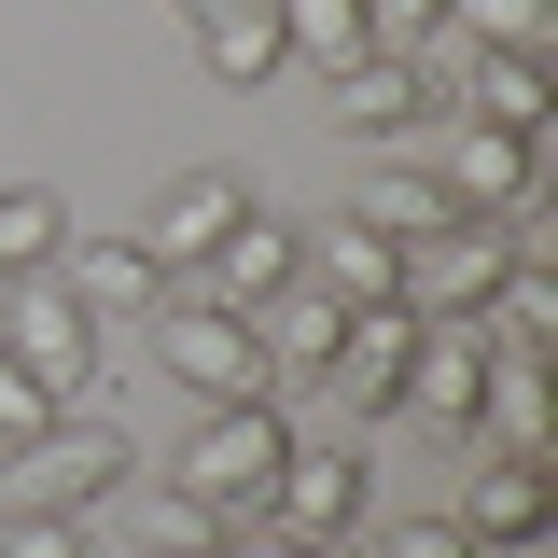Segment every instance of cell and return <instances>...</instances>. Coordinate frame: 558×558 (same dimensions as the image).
<instances>
[{
	"label": "cell",
	"mask_w": 558,
	"mask_h": 558,
	"mask_svg": "<svg viewBox=\"0 0 558 558\" xmlns=\"http://www.w3.org/2000/svg\"><path fill=\"white\" fill-rule=\"evenodd\" d=\"M154 363H168L196 405H252V391H279L252 307H209V293H168V307H154Z\"/></svg>",
	"instance_id": "2"
},
{
	"label": "cell",
	"mask_w": 558,
	"mask_h": 558,
	"mask_svg": "<svg viewBox=\"0 0 558 558\" xmlns=\"http://www.w3.org/2000/svg\"><path fill=\"white\" fill-rule=\"evenodd\" d=\"M0 558H84V517H43V502H0Z\"/></svg>",
	"instance_id": "23"
},
{
	"label": "cell",
	"mask_w": 558,
	"mask_h": 558,
	"mask_svg": "<svg viewBox=\"0 0 558 558\" xmlns=\"http://www.w3.org/2000/svg\"><path fill=\"white\" fill-rule=\"evenodd\" d=\"M154 545H168V558H209V545H223V517H209V502H182V488L154 475Z\"/></svg>",
	"instance_id": "24"
},
{
	"label": "cell",
	"mask_w": 558,
	"mask_h": 558,
	"mask_svg": "<svg viewBox=\"0 0 558 558\" xmlns=\"http://www.w3.org/2000/svg\"><path fill=\"white\" fill-rule=\"evenodd\" d=\"M57 279H70V307H84L98 336H126V322H154V307H168V266H154L140 238H84V223H70Z\"/></svg>",
	"instance_id": "11"
},
{
	"label": "cell",
	"mask_w": 558,
	"mask_h": 558,
	"mask_svg": "<svg viewBox=\"0 0 558 558\" xmlns=\"http://www.w3.org/2000/svg\"><path fill=\"white\" fill-rule=\"evenodd\" d=\"M0 349H14V363H28V377H43L57 405H98V363H112V336H98V322L70 307V279H57V266L0 293Z\"/></svg>",
	"instance_id": "3"
},
{
	"label": "cell",
	"mask_w": 558,
	"mask_h": 558,
	"mask_svg": "<svg viewBox=\"0 0 558 558\" xmlns=\"http://www.w3.org/2000/svg\"><path fill=\"white\" fill-rule=\"evenodd\" d=\"M238 209H252V182H238V168H182V182H168V196H154V209L126 223V238L154 252V266H168V293H182V279L209 266V238H223Z\"/></svg>",
	"instance_id": "10"
},
{
	"label": "cell",
	"mask_w": 558,
	"mask_h": 558,
	"mask_svg": "<svg viewBox=\"0 0 558 558\" xmlns=\"http://www.w3.org/2000/svg\"><path fill=\"white\" fill-rule=\"evenodd\" d=\"M279 43H293L307 70H349L377 28H363V0H279Z\"/></svg>",
	"instance_id": "20"
},
{
	"label": "cell",
	"mask_w": 558,
	"mask_h": 558,
	"mask_svg": "<svg viewBox=\"0 0 558 558\" xmlns=\"http://www.w3.org/2000/svg\"><path fill=\"white\" fill-rule=\"evenodd\" d=\"M57 391H43V377H28V363H14V349H0V461H14V447H43V433H57Z\"/></svg>",
	"instance_id": "22"
},
{
	"label": "cell",
	"mask_w": 558,
	"mask_h": 558,
	"mask_svg": "<svg viewBox=\"0 0 558 558\" xmlns=\"http://www.w3.org/2000/svg\"><path fill=\"white\" fill-rule=\"evenodd\" d=\"M126 488V433H98V418L70 405L43 447H14V502H43V517H98Z\"/></svg>",
	"instance_id": "8"
},
{
	"label": "cell",
	"mask_w": 558,
	"mask_h": 558,
	"mask_svg": "<svg viewBox=\"0 0 558 558\" xmlns=\"http://www.w3.org/2000/svg\"><path fill=\"white\" fill-rule=\"evenodd\" d=\"M363 488H377V461H363L349 433H293L279 475H266V517L307 531V545H336V531H363Z\"/></svg>",
	"instance_id": "5"
},
{
	"label": "cell",
	"mask_w": 558,
	"mask_h": 558,
	"mask_svg": "<svg viewBox=\"0 0 558 558\" xmlns=\"http://www.w3.org/2000/svg\"><path fill=\"white\" fill-rule=\"evenodd\" d=\"M363 28H377V43H391V57H418V43H433V28H447V0H363Z\"/></svg>",
	"instance_id": "26"
},
{
	"label": "cell",
	"mask_w": 558,
	"mask_h": 558,
	"mask_svg": "<svg viewBox=\"0 0 558 558\" xmlns=\"http://www.w3.org/2000/svg\"><path fill=\"white\" fill-rule=\"evenodd\" d=\"M307 558H377V545H363V531H336V545H307Z\"/></svg>",
	"instance_id": "28"
},
{
	"label": "cell",
	"mask_w": 558,
	"mask_h": 558,
	"mask_svg": "<svg viewBox=\"0 0 558 558\" xmlns=\"http://www.w3.org/2000/svg\"><path fill=\"white\" fill-rule=\"evenodd\" d=\"M70 252V209L43 196V182H0V293H14V279H43Z\"/></svg>",
	"instance_id": "18"
},
{
	"label": "cell",
	"mask_w": 558,
	"mask_h": 558,
	"mask_svg": "<svg viewBox=\"0 0 558 558\" xmlns=\"http://www.w3.org/2000/svg\"><path fill=\"white\" fill-rule=\"evenodd\" d=\"M502 266H517L502 223H461V209H447L433 238H405V279H391V293H405L418 322H475L488 293H502Z\"/></svg>",
	"instance_id": "6"
},
{
	"label": "cell",
	"mask_w": 558,
	"mask_h": 558,
	"mask_svg": "<svg viewBox=\"0 0 558 558\" xmlns=\"http://www.w3.org/2000/svg\"><path fill=\"white\" fill-rule=\"evenodd\" d=\"M336 84V126L349 140H405L418 112H433V84H418V57H391V43H363L349 70H322Z\"/></svg>",
	"instance_id": "16"
},
{
	"label": "cell",
	"mask_w": 558,
	"mask_h": 558,
	"mask_svg": "<svg viewBox=\"0 0 558 558\" xmlns=\"http://www.w3.org/2000/svg\"><path fill=\"white\" fill-rule=\"evenodd\" d=\"M461 531H475L488 558H517V545H545V517H558V488H545V447H475V475H461V502H447Z\"/></svg>",
	"instance_id": "9"
},
{
	"label": "cell",
	"mask_w": 558,
	"mask_h": 558,
	"mask_svg": "<svg viewBox=\"0 0 558 558\" xmlns=\"http://www.w3.org/2000/svg\"><path fill=\"white\" fill-rule=\"evenodd\" d=\"M475 447H545V349L488 336V391H475Z\"/></svg>",
	"instance_id": "17"
},
{
	"label": "cell",
	"mask_w": 558,
	"mask_h": 558,
	"mask_svg": "<svg viewBox=\"0 0 558 558\" xmlns=\"http://www.w3.org/2000/svg\"><path fill=\"white\" fill-rule=\"evenodd\" d=\"M279 447H293V418H279V391H252V405H196V433L168 447V488L182 502H209V517H252L279 475Z\"/></svg>",
	"instance_id": "1"
},
{
	"label": "cell",
	"mask_w": 558,
	"mask_h": 558,
	"mask_svg": "<svg viewBox=\"0 0 558 558\" xmlns=\"http://www.w3.org/2000/svg\"><path fill=\"white\" fill-rule=\"evenodd\" d=\"M418 182L461 209V223H502L517 196H545V140H502V126H461V112H433V168H418Z\"/></svg>",
	"instance_id": "4"
},
{
	"label": "cell",
	"mask_w": 558,
	"mask_h": 558,
	"mask_svg": "<svg viewBox=\"0 0 558 558\" xmlns=\"http://www.w3.org/2000/svg\"><path fill=\"white\" fill-rule=\"evenodd\" d=\"M349 223H377V238L405 252V238H433V223H447V196H433L418 168H391V182H363V196H349Z\"/></svg>",
	"instance_id": "21"
},
{
	"label": "cell",
	"mask_w": 558,
	"mask_h": 558,
	"mask_svg": "<svg viewBox=\"0 0 558 558\" xmlns=\"http://www.w3.org/2000/svg\"><path fill=\"white\" fill-rule=\"evenodd\" d=\"M182 14V43H196L209 84H279L293 70V43H279V0H168Z\"/></svg>",
	"instance_id": "13"
},
{
	"label": "cell",
	"mask_w": 558,
	"mask_h": 558,
	"mask_svg": "<svg viewBox=\"0 0 558 558\" xmlns=\"http://www.w3.org/2000/svg\"><path fill=\"white\" fill-rule=\"evenodd\" d=\"M182 293H209V307H266V293H293V223H266V209H238V223L209 238V266L182 279Z\"/></svg>",
	"instance_id": "15"
},
{
	"label": "cell",
	"mask_w": 558,
	"mask_h": 558,
	"mask_svg": "<svg viewBox=\"0 0 558 558\" xmlns=\"http://www.w3.org/2000/svg\"><path fill=\"white\" fill-rule=\"evenodd\" d=\"M209 558H307V531H279L266 502H252V517H223V545H209Z\"/></svg>",
	"instance_id": "27"
},
{
	"label": "cell",
	"mask_w": 558,
	"mask_h": 558,
	"mask_svg": "<svg viewBox=\"0 0 558 558\" xmlns=\"http://www.w3.org/2000/svg\"><path fill=\"white\" fill-rule=\"evenodd\" d=\"M461 43H502V57H558V0H447Z\"/></svg>",
	"instance_id": "19"
},
{
	"label": "cell",
	"mask_w": 558,
	"mask_h": 558,
	"mask_svg": "<svg viewBox=\"0 0 558 558\" xmlns=\"http://www.w3.org/2000/svg\"><path fill=\"white\" fill-rule=\"evenodd\" d=\"M405 349H418V307H349L336 363H322V405H336V418H391V391H405Z\"/></svg>",
	"instance_id": "12"
},
{
	"label": "cell",
	"mask_w": 558,
	"mask_h": 558,
	"mask_svg": "<svg viewBox=\"0 0 558 558\" xmlns=\"http://www.w3.org/2000/svg\"><path fill=\"white\" fill-rule=\"evenodd\" d=\"M293 279H307V293H322V307H405V293H391V279H405V252H391V238H377V223H322V238H293Z\"/></svg>",
	"instance_id": "14"
},
{
	"label": "cell",
	"mask_w": 558,
	"mask_h": 558,
	"mask_svg": "<svg viewBox=\"0 0 558 558\" xmlns=\"http://www.w3.org/2000/svg\"><path fill=\"white\" fill-rule=\"evenodd\" d=\"M377 558H488L461 517H405V531H377Z\"/></svg>",
	"instance_id": "25"
},
{
	"label": "cell",
	"mask_w": 558,
	"mask_h": 558,
	"mask_svg": "<svg viewBox=\"0 0 558 558\" xmlns=\"http://www.w3.org/2000/svg\"><path fill=\"white\" fill-rule=\"evenodd\" d=\"M475 391H488V322H418V349H405V391H391V418L447 433V447H475Z\"/></svg>",
	"instance_id": "7"
}]
</instances>
